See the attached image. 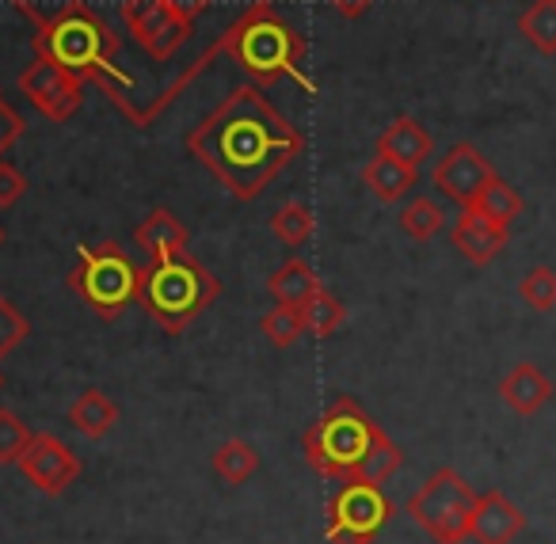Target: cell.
<instances>
[{"instance_id": "7", "label": "cell", "mask_w": 556, "mask_h": 544, "mask_svg": "<svg viewBox=\"0 0 556 544\" xmlns=\"http://www.w3.org/2000/svg\"><path fill=\"white\" fill-rule=\"evenodd\" d=\"M480 491L469 488L462 472L439 468L424 480V488L408 498V518L431 536L434 544H462L469 541L472 510H477Z\"/></svg>"}, {"instance_id": "21", "label": "cell", "mask_w": 556, "mask_h": 544, "mask_svg": "<svg viewBox=\"0 0 556 544\" xmlns=\"http://www.w3.org/2000/svg\"><path fill=\"white\" fill-rule=\"evenodd\" d=\"M518 31L538 54H556V0H530V9L518 16Z\"/></svg>"}, {"instance_id": "33", "label": "cell", "mask_w": 556, "mask_h": 544, "mask_svg": "<svg viewBox=\"0 0 556 544\" xmlns=\"http://www.w3.org/2000/svg\"><path fill=\"white\" fill-rule=\"evenodd\" d=\"M24 191H27V179L20 176V168L0 161V210L16 206V202L24 199Z\"/></svg>"}, {"instance_id": "14", "label": "cell", "mask_w": 556, "mask_h": 544, "mask_svg": "<svg viewBox=\"0 0 556 544\" xmlns=\"http://www.w3.org/2000/svg\"><path fill=\"white\" fill-rule=\"evenodd\" d=\"M500 396L510 412L530 419V415H538L541 407L553 400V381H548L533 362H518V366L500 381Z\"/></svg>"}, {"instance_id": "37", "label": "cell", "mask_w": 556, "mask_h": 544, "mask_svg": "<svg viewBox=\"0 0 556 544\" xmlns=\"http://www.w3.org/2000/svg\"><path fill=\"white\" fill-rule=\"evenodd\" d=\"M0 244H4V229H0Z\"/></svg>"}, {"instance_id": "27", "label": "cell", "mask_w": 556, "mask_h": 544, "mask_svg": "<svg viewBox=\"0 0 556 544\" xmlns=\"http://www.w3.org/2000/svg\"><path fill=\"white\" fill-rule=\"evenodd\" d=\"M446 225V214L434 199H412L408 206L401 210V229L408 232L412 240H431L442 232Z\"/></svg>"}, {"instance_id": "29", "label": "cell", "mask_w": 556, "mask_h": 544, "mask_svg": "<svg viewBox=\"0 0 556 544\" xmlns=\"http://www.w3.org/2000/svg\"><path fill=\"white\" fill-rule=\"evenodd\" d=\"M518 298H522L533 313H553L556 308V270L553 267H533L530 275L518 282Z\"/></svg>"}, {"instance_id": "34", "label": "cell", "mask_w": 556, "mask_h": 544, "mask_svg": "<svg viewBox=\"0 0 556 544\" xmlns=\"http://www.w3.org/2000/svg\"><path fill=\"white\" fill-rule=\"evenodd\" d=\"M20 134H24V118H20V111L9 107V103L0 100V156H4L12 146H16Z\"/></svg>"}, {"instance_id": "15", "label": "cell", "mask_w": 556, "mask_h": 544, "mask_svg": "<svg viewBox=\"0 0 556 544\" xmlns=\"http://www.w3.org/2000/svg\"><path fill=\"white\" fill-rule=\"evenodd\" d=\"M187 240H191V232H187V225L179 222L172 210H153V214L134 229V244H138L149 260L187 252Z\"/></svg>"}, {"instance_id": "36", "label": "cell", "mask_w": 556, "mask_h": 544, "mask_svg": "<svg viewBox=\"0 0 556 544\" xmlns=\"http://www.w3.org/2000/svg\"><path fill=\"white\" fill-rule=\"evenodd\" d=\"M332 4H336V9H340L348 20H355V16H363V12L370 9L374 0H332Z\"/></svg>"}, {"instance_id": "9", "label": "cell", "mask_w": 556, "mask_h": 544, "mask_svg": "<svg viewBox=\"0 0 556 544\" xmlns=\"http://www.w3.org/2000/svg\"><path fill=\"white\" fill-rule=\"evenodd\" d=\"M20 92H24L50 123H70L80 111V100H85V80L73 69H65L62 62H54L50 54L35 50V62L20 73Z\"/></svg>"}, {"instance_id": "16", "label": "cell", "mask_w": 556, "mask_h": 544, "mask_svg": "<svg viewBox=\"0 0 556 544\" xmlns=\"http://www.w3.org/2000/svg\"><path fill=\"white\" fill-rule=\"evenodd\" d=\"M378 153H389V156H396V161L419 168V164L434 153V138L416 123V118L401 115V118H393V123L386 126V134L378 138Z\"/></svg>"}, {"instance_id": "30", "label": "cell", "mask_w": 556, "mask_h": 544, "mask_svg": "<svg viewBox=\"0 0 556 544\" xmlns=\"http://www.w3.org/2000/svg\"><path fill=\"white\" fill-rule=\"evenodd\" d=\"M31 427L16 412L0 407V465H16L27 445H31Z\"/></svg>"}, {"instance_id": "31", "label": "cell", "mask_w": 556, "mask_h": 544, "mask_svg": "<svg viewBox=\"0 0 556 544\" xmlns=\"http://www.w3.org/2000/svg\"><path fill=\"white\" fill-rule=\"evenodd\" d=\"M27 336H31V324H27V316L20 313L9 298H0V358H9V354L16 351Z\"/></svg>"}, {"instance_id": "35", "label": "cell", "mask_w": 556, "mask_h": 544, "mask_svg": "<svg viewBox=\"0 0 556 544\" xmlns=\"http://www.w3.org/2000/svg\"><path fill=\"white\" fill-rule=\"evenodd\" d=\"M164 4H168L172 16L187 20V24H194V16L210 9V0H164Z\"/></svg>"}, {"instance_id": "22", "label": "cell", "mask_w": 556, "mask_h": 544, "mask_svg": "<svg viewBox=\"0 0 556 544\" xmlns=\"http://www.w3.org/2000/svg\"><path fill=\"white\" fill-rule=\"evenodd\" d=\"M348 320V308L343 301L336 298L332 290H317L309 301L302 305V324H305V336H317V339H328L343 328Z\"/></svg>"}, {"instance_id": "20", "label": "cell", "mask_w": 556, "mask_h": 544, "mask_svg": "<svg viewBox=\"0 0 556 544\" xmlns=\"http://www.w3.org/2000/svg\"><path fill=\"white\" fill-rule=\"evenodd\" d=\"M187 39H191V24L172 16V12H164L153 27H146V31L138 35V47L146 50L153 62H168L172 54H179V47H184Z\"/></svg>"}, {"instance_id": "32", "label": "cell", "mask_w": 556, "mask_h": 544, "mask_svg": "<svg viewBox=\"0 0 556 544\" xmlns=\"http://www.w3.org/2000/svg\"><path fill=\"white\" fill-rule=\"evenodd\" d=\"M164 12H168V4H164V0H126V4H123V24H126V31L138 39V35L146 31V27H153Z\"/></svg>"}, {"instance_id": "19", "label": "cell", "mask_w": 556, "mask_h": 544, "mask_svg": "<svg viewBox=\"0 0 556 544\" xmlns=\"http://www.w3.org/2000/svg\"><path fill=\"white\" fill-rule=\"evenodd\" d=\"M70 422L80 430V434L96 442V438L111 434V427L118 422V407H115V400H111L103 389H85L70 404Z\"/></svg>"}, {"instance_id": "4", "label": "cell", "mask_w": 556, "mask_h": 544, "mask_svg": "<svg viewBox=\"0 0 556 544\" xmlns=\"http://www.w3.org/2000/svg\"><path fill=\"white\" fill-rule=\"evenodd\" d=\"M217 298H222V282L191 252L149 260V267H141L138 305L168 336H179L184 328H191Z\"/></svg>"}, {"instance_id": "3", "label": "cell", "mask_w": 556, "mask_h": 544, "mask_svg": "<svg viewBox=\"0 0 556 544\" xmlns=\"http://www.w3.org/2000/svg\"><path fill=\"white\" fill-rule=\"evenodd\" d=\"M225 54L240 62L260 85H275L282 77L302 80L309 92H317L309 77H305V39L270 9L267 0L252 4L237 24L229 27L222 42Z\"/></svg>"}, {"instance_id": "38", "label": "cell", "mask_w": 556, "mask_h": 544, "mask_svg": "<svg viewBox=\"0 0 556 544\" xmlns=\"http://www.w3.org/2000/svg\"><path fill=\"white\" fill-rule=\"evenodd\" d=\"M0 384H4V377H0Z\"/></svg>"}, {"instance_id": "24", "label": "cell", "mask_w": 556, "mask_h": 544, "mask_svg": "<svg viewBox=\"0 0 556 544\" xmlns=\"http://www.w3.org/2000/svg\"><path fill=\"white\" fill-rule=\"evenodd\" d=\"M469 210H480V214L492 217V222L510 225L518 214H522V194H518L507 179L495 176V179H488V187L477 194V202H472Z\"/></svg>"}, {"instance_id": "23", "label": "cell", "mask_w": 556, "mask_h": 544, "mask_svg": "<svg viewBox=\"0 0 556 544\" xmlns=\"http://www.w3.org/2000/svg\"><path fill=\"white\" fill-rule=\"evenodd\" d=\"M260 468V453L252 450L248 442L240 438H229L225 445H217L214 453V472L222 476L225 483H248Z\"/></svg>"}, {"instance_id": "6", "label": "cell", "mask_w": 556, "mask_h": 544, "mask_svg": "<svg viewBox=\"0 0 556 544\" xmlns=\"http://www.w3.org/2000/svg\"><path fill=\"white\" fill-rule=\"evenodd\" d=\"M70 290L92 308L100 320H118L126 308L138 301L141 290V267L115 244V240H103V244L80 248L77 267L70 270Z\"/></svg>"}, {"instance_id": "13", "label": "cell", "mask_w": 556, "mask_h": 544, "mask_svg": "<svg viewBox=\"0 0 556 544\" xmlns=\"http://www.w3.org/2000/svg\"><path fill=\"white\" fill-rule=\"evenodd\" d=\"M507 229L510 225L492 222V217H484L480 210H462V217H457V225H454V248L469 263L488 267V263L507 248Z\"/></svg>"}, {"instance_id": "10", "label": "cell", "mask_w": 556, "mask_h": 544, "mask_svg": "<svg viewBox=\"0 0 556 544\" xmlns=\"http://www.w3.org/2000/svg\"><path fill=\"white\" fill-rule=\"evenodd\" d=\"M434 187L446 194L450 202H457L462 210H469L477 202V194L488 187V179H495V168L488 164V156L469 141H457L431 172Z\"/></svg>"}, {"instance_id": "5", "label": "cell", "mask_w": 556, "mask_h": 544, "mask_svg": "<svg viewBox=\"0 0 556 544\" xmlns=\"http://www.w3.org/2000/svg\"><path fill=\"white\" fill-rule=\"evenodd\" d=\"M381 434H386V430H381L355 400H336V404L302 434V445H305L309 465L317 468L320 476L351 483Z\"/></svg>"}, {"instance_id": "8", "label": "cell", "mask_w": 556, "mask_h": 544, "mask_svg": "<svg viewBox=\"0 0 556 544\" xmlns=\"http://www.w3.org/2000/svg\"><path fill=\"white\" fill-rule=\"evenodd\" d=\"M325 514L328 544H374L393 518V503L378 483H340Z\"/></svg>"}, {"instance_id": "11", "label": "cell", "mask_w": 556, "mask_h": 544, "mask_svg": "<svg viewBox=\"0 0 556 544\" xmlns=\"http://www.w3.org/2000/svg\"><path fill=\"white\" fill-rule=\"evenodd\" d=\"M16 465H20V472H24V480L35 483L42 495H62L80 476V460L73 457L70 445L54 434H35Z\"/></svg>"}, {"instance_id": "1", "label": "cell", "mask_w": 556, "mask_h": 544, "mask_svg": "<svg viewBox=\"0 0 556 544\" xmlns=\"http://www.w3.org/2000/svg\"><path fill=\"white\" fill-rule=\"evenodd\" d=\"M305 149V138L255 85H240L187 134V153L240 202H252Z\"/></svg>"}, {"instance_id": "2", "label": "cell", "mask_w": 556, "mask_h": 544, "mask_svg": "<svg viewBox=\"0 0 556 544\" xmlns=\"http://www.w3.org/2000/svg\"><path fill=\"white\" fill-rule=\"evenodd\" d=\"M35 50L50 54L54 62H62L65 69H73L80 80H96L111 100H123L118 85L130 92V77L118 69V35L103 24L100 12H92L80 0H70L54 20L39 27L35 35Z\"/></svg>"}, {"instance_id": "26", "label": "cell", "mask_w": 556, "mask_h": 544, "mask_svg": "<svg viewBox=\"0 0 556 544\" xmlns=\"http://www.w3.org/2000/svg\"><path fill=\"white\" fill-rule=\"evenodd\" d=\"M404 465V453H401V445L393 442L389 434H381L378 442H374V450H370V457L363 460V468H358V476L351 483H386L389 476L396 472V468Z\"/></svg>"}, {"instance_id": "18", "label": "cell", "mask_w": 556, "mask_h": 544, "mask_svg": "<svg viewBox=\"0 0 556 544\" xmlns=\"http://www.w3.org/2000/svg\"><path fill=\"white\" fill-rule=\"evenodd\" d=\"M267 290L270 298L278 301V305H287V308H302L305 301L313 298L317 290H325L317 278V270L309 267V263L302 260H287L282 267L275 270V275L267 278Z\"/></svg>"}, {"instance_id": "25", "label": "cell", "mask_w": 556, "mask_h": 544, "mask_svg": "<svg viewBox=\"0 0 556 544\" xmlns=\"http://www.w3.org/2000/svg\"><path fill=\"white\" fill-rule=\"evenodd\" d=\"M313 229H317V217L302 202H287V206H278L275 217H270V232L290 248H302L313 237Z\"/></svg>"}, {"instance_id": "12", "label": "cell", "mask_w": 556, "mask_h": 544, "mask_svg": "<svg viewBox=\"0 0 556 544\" xmlns=\"http://www.w3.org/2000/svg\"><path fill=\"white\" fill-rule=\"evenodd\" d=\"M526 526V514L510 503L503 491H484L477 495V510H472L469 536L477 544H510Z\"/></svg>"}, {"instance_id": "28", "label": "cell", "mask_w": 556, "mask_h": 544, "mask_svg": "<svg viewBox=\"0 0 556 544\" xmlns=\"http://www.w3.org/2000/svg\"><path fill=\"white\" fill-rule=\"evenodd\" d=\"M260 331L267 336V343H270V346H278V351H287V346H294L298 339L305 336L302 308H287V305L270 308V313L260 320Z\"/></svg>"}, {"instance_id": "17", "label": "cell", "mask_w": 556, "mask_h": 544, "mask_svg": "<svg viewBox=\"0 0 556 544\" xmlns=\"http://www.w3.org/2000/svg\"><path fill=\"white\" fill-rule=\"evenodd\" d=\"M416 179H419V168H412V164L396 161V156H389V153H374L363 168V184L370 187L381 202H401L404 194L416 187Z\"/></svg>"}]
</instances>
